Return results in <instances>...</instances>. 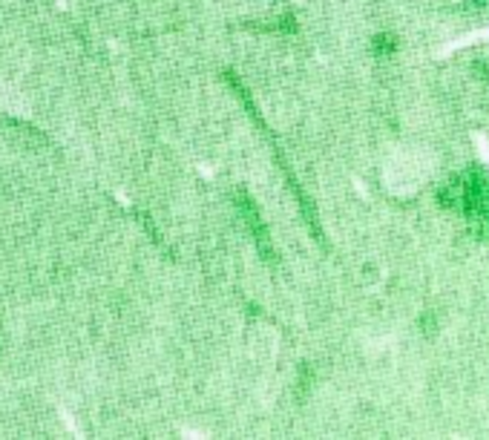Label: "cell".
I'll use <instances>...</instances> for the list:
<instances>
[{"instance_id": "6da1fadb", "label": "cell", "mask_w": 489, "mask_h": 440, "mask_svg": "<svg viewBox=\"0 0 489 440\" xmlns=\"http://www.w3.org/2000/svg\"><path fill=\"white\" fill-rule=\"evenodd\" d=\"M371 49H375V55L397 52V37L391 35V32H380V35H375V41H371Z\"/></svg>"}, {"instance_id": "7a4b0ae2", "label": "cell", "mask_w": 489, "mask_h": 440, "mask_svg": "<svg viewBox=\"0 0 489 440\" xmlns=\"http://www.w3.org/2000/svg\"><path fill=\"white\" fill-rule=\"evenodd\" d=\"M435 328H438V314L435 311H426L420 317V331L423 334H435Z\"/></svg>"}, {"instance_id": "3957f363", "label": "cell", "mask_w": 489, "mask_h": 440, "mask_svg": "<svg viewBox=\"0 0 489 440\" xmlns=\"http://www.w3.org/2000/svg\"><path fill=\"white\" fill-rule=\"evenodd\" d=\"M472 72H478V78H483V81L489 78V75H486V64H483V61H475V64H472Z\"/></svg>"}]
</instances>
